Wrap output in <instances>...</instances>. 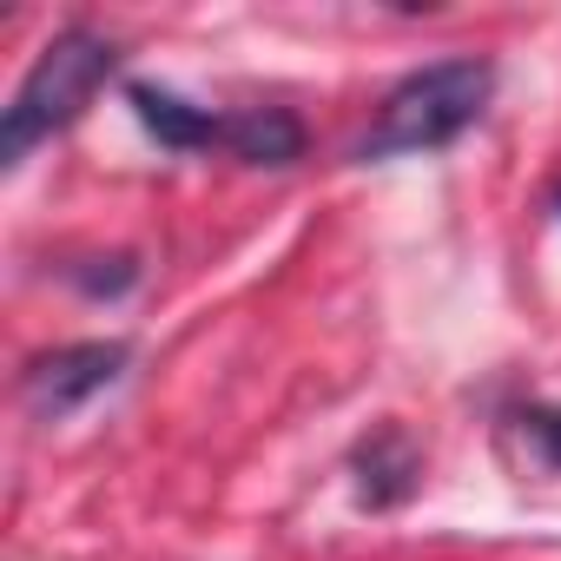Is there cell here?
<instances>
[{
	"instance_id": "6da1fadb",
	"label": "cell",
	"mask_w": 561,
	"mask_h": 561,
	"mask_svg": "<svg viewBox=\"0 0 561 561\" xmlns=\"http://www.w3.org/2000/svg\"><path fill=\"white\" fill-rule=\"evenodd\" d=\"M495 60L489 54H449V60H430L416 73H403L377 119L357 133L351 146V165H390V159H430V152H449L495 100Z\"/></svg>"
},
{
	"instance_id": "7a4b0ae2",
	"label": "cell",
	"mask_w": 561,
	"mask_h": 561,
	"mask_svg": "<svg viewBox=\"0 0 561 561\" xmlns=\"http://www.w3.org/2000/svg\"><path fill=\"white\" fill-rule=\"evenodd\" d=\"M119 73V47L106 41V34H93V27H60L41 54H34V67H27V80L14 87V100H8V126H0V165H27L34 159V146H47L54 133H67L100 93H106V80Z\"/></svg>"
},
{
	"instance_id": "3957f363",
	"label": "cell",
	"mask_w": 561,
	"mask_h": 561,
	"mask_svg": "<svg viewBox=\"0 0 561 561\" xmlns=\"http://www.w3.org/2000/svg\"><path fill=\"white\" fill-rule=\"evenodd\" d=\"M133 364L126 337H87V344H54L41 357L21 364V403L34 423H67L80 416L93 397H106Z\"/></svg>"
},
{
	"instance_id": "277c9868",
	"label": "cell",
	"mask_w": 561,
	"mask_h": 561,
	"mask_svg": "<svg viewBox=\"0 0 561 561\" xmlns=\"http://www.w3.org/2000/svg\"><path fill=\"white\" fill-rule=\"evenodd\" d=\"M351 489H357V508H370V515L403 508L423 489V449H416V436L403 423H377L351 449Z\"/></svg>"
},
{
	"instance_id": "5b68a950",
	"label": "cell",
	"mask_w": 561,
	"mask_h": 561,
	"mask_svg": "<svg viewBox=\"0 0 561 561\" xmlns=\"http://www.w3.org/2000/svg\"><path fill=\"white\" fill-rule=\"evenodd\" d=\"M126 106H133V119H139L165 152H225L231 113H211V106H198V100L159 87V80H126Z\"/></svg>"
},
{
	"instance_id": "8992f818",
	"label": "cell",
	"mask_w": 561,
	"mask_h": 561,
	"mask_svg": "<svg viewBox=\"0 0 561 561\" xmlns=\"http://www.w3.org/2000/svg\"><path fill=\"white\" fill-rule=\"evenodd\" d=\"M305 146H311V133H305V119H298L291 106H244V113H231V126H225V152H231L238 165H264V172L298 165Z\"/></svg>"
},
{
	"instance_id": "52a82bcc",
	"label": "cell",
	"mask_w": 561,
	"mask_h": 561,
	"mask_svg": "<svg viewBox=\"0 0 561 561\" xmlns=\"http://www.w3.org/2000/svg\"><path fill=\"white\" fill-rule=\"evenodd\" d=\"M60 277H67L80 298L113 305V298H126V291L139 285V257H133V251H93V257H67Z\"/></svg>"
},
{
	"instance_id": "ba28073f",
	"label": "cell",
	"mask_w": 561,
	"mask_h": 561,
	"mask_svg": "<svg viewBox=\"0 0 561 561\" xmlns=\"http://www.w3.org/2000/svg\"><path fill=\"white\" fill-rule=\"evenodd\" d=\"M508 436L528 449V462H535V469L561 476V403H541V397L508 403Z\"/></svg>"
},
{
	"instance_id": "9c48e42d",
	"label": "cell",
	"mask_w": 561,
	"mask_h": 561,
	"mask_svg": "<svg viewBox=\"0 0 561 561\" xmlns=\"http://www.w3.org/2000/svg\"><path fill=\"white\" fill-rule=\"evenodd\" d=\"M554 211H561V179H554Z\"/></svg>"
}]
</instances>
